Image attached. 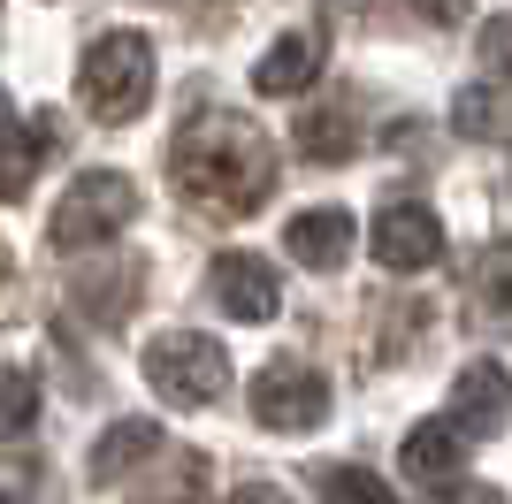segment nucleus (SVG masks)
<instances>
[{
    "instance_id": "nucleus-1",
    "label": "nucleus",
    "mask_w": 512,
    "mask_h": 504,
    "mask_svg": "<svg viewBox=\"0 0 512 504\" xmlns=\"http://www.w3.org/2000/svg\"><path fill=\"white\" fill-rule=\"evenodd\" d=\"M176 184L214 214H253L276 191V153L268 138L230 115H192L176 130Z\"/></svg>"
},
{
    "instance_id": "nucleus-2",
    "label": "nucleus",
    "mask_w": 512,
    "mask_h": 504,
    "mask_svg": "<svg viewBox=\"0 0 512 504\" xmlns=\"http://www.w3.org/2000/svg\"><path fill=\"white\" fill-rule=\"evenodd\" d=\"M153 92V46L138 31H107L92 39V54L77 62V100L92 123H130Z\"/></svg>"
},
{
    "instance_id": "nucleus-3",
    "label": "nucleus",
    "mask_w": 512,
    "mask_h": 504,
    "mask_svg": "<svg viewBox=\"0 0 512 504\" xmlns=\"http://www.w3.org/2000/svg\"><path fill=\"white\" fill-rule=\"evenodd\" d=\"M146 382H153V390H161L169 405H214L222 390H230V352H222L214 336H192V329L153 336V352H146Z\"/></svg>"
},
{
    "instance_id": "nucleus-4",
    "label": "nucleus",
    "mask_w": 512,
    "mask_h": 504,
    "mask_svg": "<svg viewBox=\"0 0 512 504\" xmlns=\"http://www.w3.org/2000/svg\"><path fill=\"white\" fill-rule=\"evenodd\" d=\"M130 214H138V184L115 176V168H92V176L69 184L62 214H54V245H107Z\"/></svg>"
},
{
    "instance_id": "nucleus-5",
    "label": "nucleus",
    "mask_w": 512,
    "mask_h": 504,
    "mask_svg": "<svg viewBox=\"0 0 512 504\" xmlns=\"http://www.w3.org/2000/svg\"><path fill=\"white\" fill-rule=\"evenodd\" d=\"M321 405H329V382H321V367H306V359H268L253 375V420L276 428V436L314 428Z\"/></svg>"
},
{
    "instance_id": "nucleus-6",
    "label": "nucleus",
    "mask_w": 512,
    "mask_h": 504,
    "mask_svg": "<svg viewBox=\"0 0 512 504\" xmlns=\"http://www.w3.org/2000/svg\"><path fill=\"white\" fill-rule=\"evenodd\" d=\"M207 298L222 314H237V321H276L283 283H276V268H268L260 252H222L207 268Z\"/></svg>"
},
{
    "instance_id": "nucleus-7",
    "label": "nucleus",
    "mask_w": 512,
    "mask_h": 504,
    "mask_svg": "<svg viewBox=\"0 0 512 504\" xmlns=\"http://www.w3.org/2000/svg\"><path fill=\"white\" fill-rule=\"evenodd\" d=\"M436 252H444V222H436L421 199H398V207L375 214V260H383V268L413 275V268H428Z\"/></svg>"
},
{
    "instance_id": "nucleus-8",
    "label": "nucleus",
    "mask_w": 512,
    "mask_h": 504,
    "mask_svg": "<svg viewBox=\"0 0 512 504\" xmlns=\"http://www.w3.org/2000/svg\"><path fill=\"white\" fill-rule=\"evenodd\" d=\"M505 413H512V375L505 367H497V359L459 367V382H451V420H459L467 436H490Z\"/></svg>"
},
{
    "instance_id": "nucleus-9",
    "label": "nucleus",
    "mask_w": 512,
    "mask_h": 504,
    "mask_svg": "<svg viewBox=\"0 0 512 504\" xmlns=\"http://www.w3.org/2000/svg\"><path fill=\"white\" fill-rule=\"evenodd\" d=\"M344 252H352V214L344 207H306L291 214V260L299 268H344Z\"/></svg>"
},
{
    "instance_id": "nucleus-10",
    "label": "nucleus",
    "mask_w": 512,
    "mask_h": 504,
    "mask_svg": "<svg viewBox=\"0 0 512 504\" xmlns=\"http://www.w3.org/2000/svg\"><path fill=\"white\" fill-rule=\"evenodd\" d=\"M321 77V31H291V39L268 46V62H253V92L283 100V92H306Z\"/></svg>"
},
{
    "instance_id": "nucleus-11",
    "label": "nucleus",
    "mask_w": 512,
    "mask_h": 504,
    "mask_svg": "<svg viewBox=\"0 0 512 504\" xmlns=\"http://www.w3.org/2000/svg\"><path fill=\"white\" fill-rule=\"evenodd\" d=\"M46 146H54V130H46V123H23V130H8V138H0V199H23V191H31Z\"/></svg>"
},
{
    "instance_id": "nucleus-12",
    "label": "nucleus",
    "mask_w": 512,
    "mask_h": 504,
    "mask_svg": "<svg viewBox=\"0 0 512 504\" xmlns=\"http://www.w3.org/2000/svg\"><path fill=\"white\" fill-rule=\"evenodd\" d=\"M153 443H161V428H153V420H115V428H107V443L92 451L85 474H92V482H123V466H138Z\"/></svg>"
},
{
    "instance_id": "nucleus-13",
    "label": "nucleus",
    "mask_w": 512,
    "mask_h": 504,
    "mask_svg": "<svg viewBox=\"0 0 512 504\" xmlns=\"http://www.w3.org/2000/svg\"><path fill=\"white\" fill-rule=\"evenodd\" d=\"M406 474L428 489H444L451 474H459V428H421V436L406 443Z\"/></svg>"
},
{
    "instance_id": "nucleus-14",
    "label": "nucleus",
    "mask_w": 512,
    "mask_h": 504,
    "mask_svg": "<svg viewBox=\"0 0 512 504\" xmlns=\"http://www.w3.org/2000/svg\"><path fill=\"white\" fill-rule=\"evenodd\" d=\"M314 497L321 504H398L375 474H360V466H321V474H314Z\"/></svg>"
},
{
    "instance_id": "nucleus-15",
    "label": "nucleus",
    "mask_w": 512,
    "mask_h": 504,
    "mask_svg": "<svg viewBox=\"0 0 512 504\" xmlns=\"http://www.w3.org/2000/svg\"><path fill=\"white\" fill-rule=\"evenodd\" d=\"M31 413H39V382H31V367L0 359V436L31 428Z\"/></svg>"
},
{
    "instance_id": "nucleus-16",
    "label": "nucleus",
    "mask_w": 512,
    "mask_h": 504,
    "mask_svg": "<svg viewBox=\"0 0 512 504\" xmlns=\"http://www.w3.org/2000/svg\"><path fill=\"white\" fill-rule=\"evenodd\" d=\"M352 146H360L352 115H306L299 123V153H314V161H344Z\"/></svg>"
},
{
    "instance_id": "nucleus-17",
    "label": "nucleus",
    "mask_w": 512,
    "mask_h": 504,
    "mask_svg": "<svg viewBox=\"0 0 512 504\" xmlns=\"http://www.w3.org/2000/svg\"><path fill=\"white\" fill-rule=\"evenodd\" d=\"M482 298H490V314L512 329V245L482 252Z\"/></svg>"
},
{
    "instance_id": "nucleus-18",
    "label": "nucleus",
    "mask_w": 512,
    "mask_h": 504,
    "mask_svg": "<svg viewBox=\"0 0 512 504\" xmlns=\"http://www.w3.org/2000/svg\"><path fill=\"white\" fill-rule=\"evenodd\" d=\"M497 107H505V100H497L490 84L459 92V130H467V138H490V130H497Z\"/></svg>"
},
{
    "instance_id": "nucleus-19",
    "label": "nucleus",
    "mask_w": 512,
    "mask_h": 504,
    "mask_svg": "<svg viewBox=\"0 0 512 504\" xmlns=\"http://www.w3.org/2000/svg\"><path fill=\"white\" fill-rule=\"evenodd\" d=\"M482 54H490V69L512 77V23H490V31H482Z\"/></svg>"
},
{
    "instance_id": "nucleus-20",
    "label": "nucleus",
    "mask_w": 512,
    "mask_h": 504,
    "mask_svg": "<svg viewBox=\"0 0 512 504\" xmlns=\"http://www.w3.org/2000/svg\"><path fill=\"white\" fill-rule=\"evenodd\" d=\"M436 504H505V497L482 489V482H444V489H436Z\"/></svg>"
},
{
    "instance_id": "nucleus-21",
    "label": "nucleus",
    "mask_w": 512,
    "mask_h": 504,
    "mask_svg": "<svg viewBox=\"0 0 512 504\" xmlns=\"http://www.w3.org/2000/svg\"><path fill=\"white\" fill-rule=\"evenodd\" d=\"M413 16H428V23H459L467 16V0H406Z\"/></svg>"
},
{
    "instance_id": "nucleus-22",
    "label": "nucleus",
    "mask_w": 512,
    "mask_h": 504,
    "mask_svg": "<svg viewBox=\"0 0 512 504\" xmlns=\"http://www.w3.org/2000/svg\"><path fill=\"white\" fill-rule=\"evenodd\" d=\"M230 504H291V497H283V482H245Z\"/></svg>"
},
{
    "instance_id": "nucleus-23",
    "label": "nucleus",
    "mask_w": 512,
    "mask_h": 504,
    "mask_svg": "<svg viewBox=\"0 0 512 504\" xmlns=\"http://www.w3.org/2000/svg\"><path fill=\"white\" fill-rule=\"evenodd\" d=\"M153 504H207L199 489H169V497H153Z\"/></svg>"
},
{
    "instance_id": "nucleus-24",
    "label": "nucleus",
    "mask_w": 512,
    "mask_h": 504,
    "mask_svg": "<svg viewBox=\"0 0 512 504\" xmlns=\"http://www.w3.org/2000/svg\"><path fill=\"white\" fill-rule=\"evenodd\" d=\"M0 283H8V245H0Z\"/></svg>"
}]
</instances>
